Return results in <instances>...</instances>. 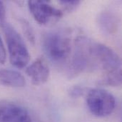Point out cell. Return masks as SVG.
<instances>
[{
	"instance_id": "6da1fadb",
	"label": "cell",
	"mask_w": 122,
	"mask_h": 122,
	"mask_svg": "<svg viewBox=\"0 0 122 122\" xmlns=\"http://www.w3.org/2000/svg\"><path fill=\"white\" fill-rule=\"evenodd\" d=\"M1 25L7 43L10 63L18 69L24 68L29 61L30 55L23 39L9 23L4 21Z\"/></svg>"
},
{
	"instance_id": "7a4b0ae2",
	"label": "cell",
	"mask_w": 122,
	"mask_h": 122,
	"mask_svg": "<svg viewBox=\"0 0 122 122\" xmlns=\"http://www.w3.org/2000/svg\"><path fill=\"white\" fill-rule=\"evenodd\" d=\"M43 48L47 56L52 61H64L71 51L69 31L59 30L47 33L43 39Z\"/></svg>"
},
{
	"instance_id": "3957f363",
	"label": "cell",
	"mask_w": 122,
	"mask_h": 122,
	"mask_svg": "<svg viewBox=\"0 0 122 122\" xmlns=\"http://www.w3.org/2000/svg\"><path fill=\"white\" fill-rule=\"evenodd\" d=\"M91 51L92 69L101 68L106 71V75L122 71L120 57L109 46L92 41Z\"/></svg>"
},
{
	"instance_id": "277c9868",
	"label": "cell",
	"mask_w": 122,
	"mask_h": 122,
	"mask_svg": "<svg viewBox=\"0 0 122 122\" xmlns=\"http://www.w3.org/2000/svg\"><path fill=\"white\" fill-rule=\"evenodd\" d=\"M89 111L97 117H106L114 112L116 107L114 97L102 89H91L86 97Z\"/></svg>"
},
{
	"instance_id": "5b68a950",
	"label": "cell",
	"mask_w": 122,
	"mask_h": 122,
	"mask_svg": "<svg viewBox=\"0 0 122 122\" xmlns=\"http://www.w3.org/2000/svg\"><path fill=\"white\" fill-rule=\"evenodd\" d=\"M92 40L85 36H80L77 38L71 66V73L73 75H77L87 69H92Z\"/></svg>"
},
{
	"instance_id": "8992f818",
	"label": "cell",
	"mask_w": 122,
	"mask_h": 122,
	"mask_svg": "<svg viewBox=\"0 0 122 122\" xmlns=\"http://www.w3.org/2000/svg\"><path fill=\"white\" fill-rule=\"evenodd\" d=\"M28 6L34 19L42 25L55 23L63 16L61 10L53 6L47 1H29Z\"/></svg>"
},
{
	"instance_id": "52a82bcc",
	"label": "cell",
	"mask_w": 122,
	"mask_h": 122,
	"mask_svg": "<svg viewBox=\"0 0 122 122\" xmlns=\"http://www.w3.org/2000/svg\"><path fill=\"white\" fill-rule=\"evenodd\" d=\"M0 122H31V119L23 107L8 104L0 107Z\"/></svg>"
},
{
	"instance_id": "ba28073f",
	"label": "cell",
	"mask_w": 122,
	"mask_h": 122,
	"mask_svg": "<svg viewBox=\"0 0 122 122\" xmlns=\"http://www.w3.org/2000/svg\"><path fill=\"white\" fill-rule=\"evenodd\" d=\"M26 74L30 77L34 85L39 86L47 81L50 75V70L46 61L43 58H38L27 69Z\"/></svg>"
},
{
	"instance_id": "9c48e42d",
	"label": "cell",
	"mask_w": 122,
	"mask_h": 122,
	"mask_svg": "<svg viewBox=\"0 0 122 122\" xmlns=\"http://www.w3.org/2000/svg\"><path fill=\"white\" fill-rule=\"evenodd\" d=\"M0 84L10 87H23L24 77L18 71L9 69L0 70Z\"/></svg>"
},
{
	"instance_id": "30bf717a",
	"label": "cell",
	"mask_w": 122,
	"mask_h": 122,
	"mask_svg": "<svg viewBox=\"0 0 122 122\" xmlns=\"http://www.w3.org/2000/svg\"><path fill=\"white\" fill-rule=\"evenodd\" d=\"M98 23L101 30L107 35L114 34L118 28V19L110 11H104L98 17Z\"/></svg>"
},
{
	"instance_id": "8fae6325",
	"label": "cell",
	"mask_w": 122,
	"mask_h": 122,
	"mask_svg": "<svg viewBox=\"0 0 122 122\" xmlns=\"http://www.w3.org/2000/svg\"><path fill=\"white\" fill-rule=\"evenodd\" d=\"M101 85L104 86H118L122 84V71L106 75L105 77L101 80Z\"/></svg>"
},
{
	"instance_id": "7c38bea8",
	"label": "cell",
	"mask_w": 122,
	"mask_h": 122,
	"mask_svg": "<svg viewBox=\"0 0 122 122\" xmlns=\"http://www.w3.org/2000/svg\"><path fill=\"white\" fill-rule=\"evenodd\" d=\"M21 24L22 26L24 34H25V36H26V38L28 39V40L29 41H31V43H34L35 41V37H34V31L32 30L31 26L26 21H25L24 19H22L21 21Z\"/></svg>"
},
{
	"instance_id": "4fadbf2b",
	"label": "cell",
	"mask_w": 122,
	"mask_h": 122,
	"mask_svg": "<svg viewBox=\"0 0 122 122\" xmlns=\"http://www.w3.org/2000/svg\"><path fill=\"white\" fill-rule=\"evenodd\" d=\"M59 2L61 4V6H64V9L67 11H74L81 4L80 1H74V0H72V1H68V0L60 1Z\"/></svg>"
},
{
	"instance_id": "5bb4252c",
	"label": "cell",
	"mask_w": 122,
	"mask_h": 122,
	"mask_svg": "<svg viewBox=\"0 0 122 122\" xmlns=\"http://www.w3.org/2000/svg\"><path fill=\"white\" fill-rule=\"evenodd\" d=\"M6 49L4 46L2 39L0 36V63L4 64L6 61Z\"/></svg>"
},
{
	"instance_id": "9a60e30c",
	"label": "cell",
	"mask_w": 122,
	"mask_h": 122,
	"mask_svg": "<svg viewBox=\"0 0 122 122\" xmlns=\"http://www.w3.org/2000/svg\"><path fill=\"white\" fill-rule=\"evenodd\" d=\"M84 93L83 89L79 86H74L70 90V94L73 97H79L81 96Z\"/></svg>"
},
{
	"instance_id": "2e32d148",
	"label": "cell",
	"mask_w": 122,
	"mask_h": 122,
	"mask_svg": "<svg viewBox=\"0 0 122 122\" xmlns=\"http://www.w3.org/2000/svg\"><path fill=\"white\" fill-rule=\"evenodd\" d=\"M5 15H6L5 6L3 2L0 1V24H3L4 22Z\"/></svg>"
}]
</instances>
